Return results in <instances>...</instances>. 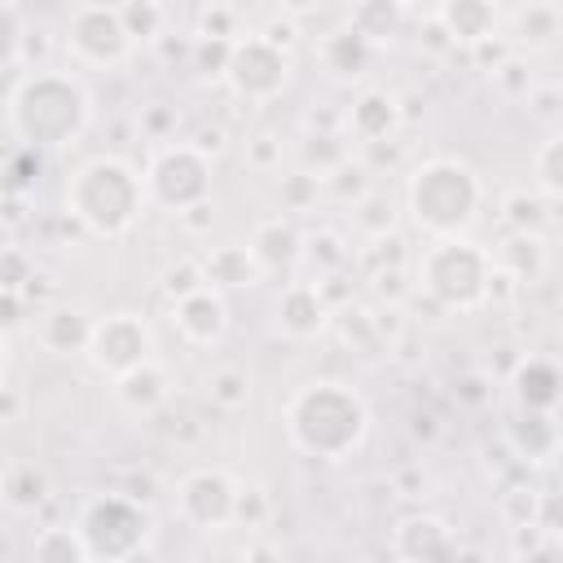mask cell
<instances>
[{
  "mask_svg": "<svg viewBox=\"0 0 563 563\" xmlns=\"http://www.w3.org/2000/svg\"><path fill=\"white\" fill-rule=\"evenodd\" d=\"M286 431L308 457L339 462L365 440V405L347 383H308L286 405Z\"/></svg>",
  "mask_w": 563,
  "mask_h": 563,
  "instance_id": "obj_1",
  "label": "cell"
},
{
  "mask_svg": "<svg viewBox=\"0 0 563 563\" xmlns=\"http://www.w3.org/2000/svg\"><path fill=\"white\" fill-rule=\"evenodd\" d=\"M150 189L123 158H92L66 185V211L97 238H119L136 224Z\"/></svg>",
  "mask_w": 563,
  "mask_h": 563,
  "instance_id": "obj_2",
  "label": "cell"
},
{
  "mask_svg": "<svg viewBox=\"0 0 563 563\" xmlns=\"http://www.w3.org/2000/svg\"><path fill=\"white\" fill-rule=\"evenodd\" d=\"M9 123L22 141L35 145H66L88 123V92L66 75H31L9 97Z\"/></svg>",
  "mask_w": 563,
  "mask_h": 563,
  "instance_id": "obj_3",
  "label": "cell"
},
{
  "mask_svg": "<svg viewBox=\"0 0 563 563\" xmlns=\"http://www.w3.org/2000/svg\"><path fill=\"white\" fill-rule=\"evenodd\" d=\"M409 211L435 238H457L479 211V180L457 158H431L409 180Z\"/></svg>",
  "mask_w": 563,
  "mask_h": 563,
  "instance_id": "obj_4",
  "label": "cell"
},
{
  "mask_svg": "<svg viewBox=\"0 0 563 563\" xmlns=\"http://www.w3.org/2000/svg\"><path fill=\"white\" fill-rule=\"evenodd\" d=\"M418 282L444 303V308H475L488 295L493 282V264L479 246L462 242V238H440L435 246H427V255L418 260Z\"/></svg>",
  "mask_w": 563,
  "mask_h": 563,
  "instance_id": "obj_5",
  "label": "cell"
},
{
  "mask_svg": "<svg viewBox=\"0 0 563 563\" xmlns=\"http://www.w3.org/2000/svg\"><path fill=\"white\" fill-rule=\"evenodd\" d=\"M75 532L84 537V550H88L92 559H101V563H123L128 554H136V550L145 545L150 523H145V515H141L132 501H123V497H97V501L84 510V519H79Z\"/></svg>",
  "mask_w": 563,
  "mask_h": 563,
  "instance_id": "obj_6",
  "label": "cell"
},
{
  "mask_svg": "<svg viewBox=\"0 0 563 563\" xmlns=\"http://www.w3.org/2000/svg\"><path fill=\"white\" fill-rule=\"evenodd\" d=\"M132 31L123 22V9L110 4H79L66 18V48L84 66H119L132 53Z\"/></svg>",
  "mask_w": 563,
  "mask_h": 563,
  "instance_id": "obj_7",
  "label": "cell"
},
{
  "mask_svg": "<svg viewBox=\"0 0 563 563\" xmlns=\"http://www.w3.org/2000/svg\"><path fill=\"white\" fill-rule=\"evenodd\" d=\"M145 189L158 207L167 211H189L207 198L211 189V163L198 145H167L158 150V158L150 163V176H145Z\"/></svg>",
  "mask_w": 563,
  "mask_h": 563,
  "instance_id": "obj_8",
  "label": "cell"
},
{
  "mask_svg": "<svg viewBox=\"0 0 563 563\" xmlns=\"http://www.w3.org/2000/svg\"><path fill=\"white\" fill-rule=\"evenodd\" d=\"M224 79H229V88L242 101H273L286 88V79H290V62H286V53H282L277 40L246 35V40H238L229 48Z\"/></svg>",
  "mask_w": 563,
  "mask_h": 563,
  "instance_id": "obj_9",
  "label": "cell"
},
{
  "mask_svg": "<svg viewBox=\"0 0 563 563\" xmlns=\"http://www.w3.org/2000/svg\"><path fill=\"white\" fill-rule=\"evenodd\" d=\"M88 356H92V365L101 374L128 378L132 369H141V365L154 361V334H150V325L136 312H114V317L97 321L92 343H88Z\"/></svg>",
  "mask_w": 563,
  "mask_h": 563,
  "instance_id": "obj_10",
  "label": "cell"
},
{
  "mask_svg": "<svg viewBox=\"0 0 563 563\" xmlns=\"http://www.w3.org/2000/svg\"><path fill=\"white\" fill-rule=\"evenodd\" d=\"M176 510H180L185 523H194V528H202V532L224 528V523L233 519V510H238V488H233V479H229L224 471H216V466L189 471V475L180 479V488H176Z\"/></svg>",
  "mask_w": 563,
  "mask_h": 563,
  "instance_id": "obj_11",
  "label": "cell"
},
{
  "mask_svg": "<svg viewBox=\"0 0 563 563\" xmlns=\"http://www.w3.org/2000/svg\"><path fill=\"white\" fill-rule=\"evenodd\" d=\"M172 321H176V330H180L189 343H216V339L224 334V299L202 286V290L176 299Z\"/></svg>",
  "mask_w": 563,
  "mask_h": 563,
  "instance_id": "obj_12",
  "label": "cell"
},
{
  "mask_svg": "<svg viewBox=\"0 0 563 563\" xmlns=\"http://www.w3.org/2000/svg\"><path fill=\"white\" fill-rule=\"evenodd\" d=\"M506 31L515 35V44L528 48H550L563 35V9L559 4H523L506 18Z\"/></svg>",
  "mask_w": 563,
  "mask_h": 563,
  "instance_id": "obj_13",
  "label": "cell"
},
{
  "mask_svg": "<svg viewBox=\"0 0 563 563\" xmlns=\"http://www.w3.org/2000/svg\"><path fill=\"white\" fill-rule=\"evenodd\" d=\"M277 325L290 334V339H308L325 325V308L317 299L312 286H290L282 299H277Z\"/></svg>",
  "mask_w": 563,
  "mask_h": 563,
  "instance_id": "obj_14",
  "label": "cell"
},
{
  "mask_svg": "<svg viewBox=\"0 0 563 563\" xmlns=\"http://www.w3.org/2000/svg\"><path fill=\"white\" fill-rule=\"evenodd\" d=\"M202 277L211 286H251L260 277V264H255L251 246H220V251L207 255Z\"/></svg>",
  "mask_w": 563,
  "mask_h": 563,
  "instance_id": "obj_15",
  "label": "cell"
},
{
  "mask_svg": "<svg viewBox=\"0 0 563 563\" xmlns=\"http://www.w3.org/2000/svg\"><path fill=\"white\" fill-rule=\"evenodd\" d=\"M559 387H563V378H559V369L545 365V361H528V365L519 369V400H523L528 413L550 409V405L563 396Z\"/></svg>",
  "mask_w": 563,
  "mask_h": 563,
  "instance_id": "obj_16",
  "label": "cell"
},
{
  "mask_svg": "<svg viewBox=\"0 0 563 563\" xmlns=\"http://www.w3.org/2000/svg\"><path fill=\"white\" fill-rule=\"evenodd\" d=\"M119 396H123L132 409H154V405H163V400H167V374H163V365L150 361V365L132 369L128 378H119Z\"/></svg>",
  "mask_w": 563,
  "mask_h": 563,
  "instance_id": "obj_17",
  "label": "cell"
},
{
  "mask_svg": "<svg viewBox=\"0 0 563 563\" xmlns=\"http://www.w3.org/2000/svg\"><path fill=\"white\" fill-rule=\"evenodd\" d=\"M440 22L462 40H484L497 31V9L493 4H444Z\"/></svg>",
  "mask_w": 563,
  "mask_h": 563,
  "instance_id": "obj_18",
  "label": "cell"
},
{
  "mask_svg": "<svg viewBox=\"0 0 563 563\" xmlns=\"http://www.w3.org/2000/svg\"><path fill=\"white\" fill-rule=\"evenodd\" d=\"M352 128L361 136H387L396 128V101L387 92H365L352 110Z\"/></svg>",
  "mask_w": 563,
  "mask_h": 563,
  "instance_id": "obj_19",
  "label": "cell"
},
{
  "mask_svg": "<svg viewBox=\"0 0 563 563\" xmlns=\"http://www.w3.org/2000/svg\"><path fill=\"white\" fill-rule=\"evenodd\" d=\"M532 180L545 198L563 202V136H550L537 154H532Z\"/></svg>",
  "mask_w": 563,
  "mask_h": 563,
  "instance_id": "obj_20",
  "label": "cell"
},
{
  "mask_svg": "<svg viewBox=\"0 0 563 563\" xmlns=\"http://www.w3.org/2000/svg\"><path fill=\"white\" fill-rule=\"evenodd\" d=\"M396 541H418V545L400 550V554H409L413 563H431V554L449 550V532H444L435 519H409V523L400 528V537H396Z\"/></svg>",
  "mask_w": 563,
  "mask_h": 563,
  "instance_id": "obj_21",
  "label": "cell"
},
{
  "mask_svg": "<svg viewBox=\"0 0 563 563\" xmlns=\"http://www.w3.org/2000/svg\"><path fill=\"white\" fill-rule=\"evenodd\" d=\"M84 537L70 528H53L35 541V563H84Z\"/></svg>",
  "mask_w": 563,
  "mask_h": 563,
  "instance_id": "obj_22",
  "label": "cell"
},
{
  "mask_svg": "<svg viewBox=\"0 0 563 563\" xmlns=\"http://www.w3.org/2000/svg\"><path fill=\"white\" fill-rule=\"evenodd\" d=\"M211 396H216L220 405H242V400L251 396V387H246V378H242L238 369H224V374L211 378Z\"/></svg>",
  "mask_w": 563,
  "mask_h": 563,
  "instance_id": "obj_23",
  "label": "cell"
},
{
  "mask_svg": "<svg viewBox=\"0 0 563 563\" xmlns=\"http://www.w3.org/2000/svg\"><path fill=\"white\" fill-rule=\"evenodd\" d=\"M123 22H128L132 40L136 35H150V26L158 22V9H132V4H123Z\"/></svg>",
  "mask_w": 563,
  "mask_h": 563,
  "instance_id": "obj_24",
  "label": "cell"
}]
</instances>
